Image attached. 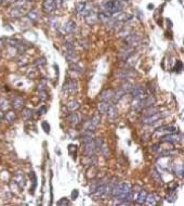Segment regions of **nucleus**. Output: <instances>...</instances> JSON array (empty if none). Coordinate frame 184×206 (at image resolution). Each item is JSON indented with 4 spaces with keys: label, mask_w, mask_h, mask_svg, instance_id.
I'll use <instances>...</instances> for the list:
<instances>
[{
    "label": "nucleus",
    "mask_w": 184,
    "mask_h": 206,
    "mask_svg": "<svg viewBox=\"0 0 184 206\" xmlns=\"http://www.w3.org/2000/svg\"><path fill=\"white\" fill-rule=\"evenodd\" d=\"M5 120H6V122L8 123H12L14 120H15V113H14L13 111H8L5 114Z\"/></svg>",
    "instance_id": "obj_21"
},
{
    "label": "nucleus",
    "mask_w": 184,
    "mask_h": 206,
    "mask_svg": "<svg viewBox=\"0 0 184 206\" xmlns=\"http://www.w3.org/2000/svg\"><path fill=\"white\" fill-rule=\"evenodd\" d=\"M158 112H160L159 108H152V106H149L145 111L143 112V115L145 117H147V116H151V115L155 114V113H158Z\"/></svg>",
    "instance_id": "obj_20"
},
{
    "label": "nucleus",
    "mask_w": 184,
    "mask_h": 206,
    "mask_svg": "<svg viewBox=\"0 0 184 206\" xmlns=\"http://www.w3.org/2000/svg\"><path fill=\"white\" fill-rule=\"evenodd\" d=\"M132 85L130 84V83H126V84H124L122 86H121V88L120 89H122L125 91V93H127V92H130L131 91V89H132Z\"/></svg>",
    "instance_id": "obj_26"
},
{
    "label": "nucleus",
    "mask_w": 184,
    "mask_h": 206,
    "mask_svg": "<svg viewBox=\"0 0 184 206\" xmlns=\"http://www.w3.org/2000/svg\"><path fill=\"white\" fill-rule=\"evenodd\" d=\"M29 1H34V0H29Z\"/></svg>",
    "instance_id": "obj_39"
},
{
    "label": "nucleus",
    "mask_w": 184,
    "mask_h": 206,
    "mask_svg": "<svg viewBox=\"0 0 184 206\" xmlns=\"http://www.w3.org/2000/svg\"><path fill=\"white\" fill-rule=\"evenodd\" d=\"M99 124H100V115H95V116L88 123L87 129H88V130H91V131H94L96 128H98Z\"/></svg>",
    "instance_id": "obj_9"
},
{
    "label": "nucleus",
    "mask_w": 184,
    "mask_h": 206,
    "mask_svg": "<svg viewBox=\"0 0 184 206\" xmlns=\"http://www.w3.org/2000/svg\"><path fill=\"white\" fill-rule=\"evenodd\" d=\"M79 108H80V104L77 102V101H71V102H69L68 104H67V109L71 112L76 111V110H78Z\"/></svg>",
    "instance_id": "obj_22"
},
{
    "label": "nucleus",
    "mask_w": 184,
    "mask_h": 206,
    "mask_svg": "<svg viewBox=\"0 0 184 206\" xmlns=\"http://www.w3.org/2000/svg\"><path fill=\"white\" fill-rule=\"evenodd\" d=\"M42 9L46 13H51L56 9V5H55L54 0H44L42 2Z\"/></svg>",
    "instance_id": "obj_6"
},
{
    "label": "nucleus",
    "mask_w": 184,
    "mask_h": 206,
    "mask_svg": "<svg viewBox=\"0 0 184 206\" xmlns=\"http://www.w3.org/2000/svg\"><path fill=\"white\" fill-rule=\"evenodd\" d=\"M113 97H114V90H105L101 93L100 95V100L103 101V102H107L110 103L113 101Z\"/></svg>",
    "instance_id": "obj_7"
},
{
    "label": "nucleus",
    "mask_w": 184,
    "mask_h": 206,
    "mask_svg": "<svg viewBox=\"0 0 184 206\" xmlns=\"http://www.w3.org/2000/svg\"><path fill=\"white\" fill-rule=\"evenodd\" d=\"M83 147H85V149H83V152H85L86 156H88V157H92L94 154V151H95V142L92 140V141H89V142H86V143H83Z\"/></svg>",
    "instance_id": "obj_4"
},
{
    "label": "nucleus",
    "mask_w": 184,
    "mask_h": 206,
    "mask_svg": "<svg viewBox=\"0 0 184 206\" xmlns=\"http://www.w3.org/2000/svg\"><path fill=\"white\" fill-rule=\"evenodd\" d=\"M176 131H178V128L174 126H161L156 130V134H162V132H165L166 135L176 134Z\"/></svg>",
    "instance_id": "obj_8"
},
{
    "label": "nucleus",
    "mask_w": 184,
    "mask_h": 206,
    "mask_svg": "<svg viewBox=\"0 0 184 206\" xmlns=\"http://www.w3.org/2000/svg\"><path fill=\"white\" fill-rule=\"evenodd\" d=\"M182 66H183V65H182V62H181V61H178V62H176V66H174V68H173V70L176 71V72H180V71L182 70Z\"/></svg>",
    "instance_id": "obj_32"
},
{
    "label": "nucleus",
    "mask_w": 184,
    "mask_h": 206,
    "mask_svg": "<svg viewBox=\"0 0 184 206\" xmlns=\"http://www.w3.org/2000/svg\"><path fill=\"white\" fill-rule=\"evenodd\" d=\"M17 0H3V3L5 5H10V3H15Z\"/></svg>",
    "instance_id": "obj_37"
},
{
    "label": "nucleus",
    "mask_w": 184,
    "mask_h": 206,
    "mask_svg": "<svg viewBox=\"0 0 184 206\" xmlns=\"http://www.w3.org/2000/svg\"><path fill=\"white\" fill-rule=\"evenodd\" d=\"M77 196H78V191H77V190H74V191H73V193H71V198H74V200H76V198H77Z\"/></svg>",
    "instance_id": "obj_36"
},
{
    "label": "nucleus",
    "mask_w": 184,
    "mask_h": 206,
    "mask_svg": "<svg viewBox=\"0 0 184 206\" xmlns=\"http://www.w3.org/2000/svg\"><path fill=\"white\" fill-rule=\"evenodd\" d=\"M125 95V91L122 89H119L117 90V91H114V97H113V101L114 102H116V101H119L121 99V98L124 97Z\"/></svg>",
    "instance_id": "obj_23"
},
{
    "label": "nucleus",
    "mask_w": 184,
    "mask_h": 206,
    "mask_svg": "<svg viewBox=\"0 0 184 206\" xmlns=\"http://www.w3.org/2000/svg\"><path fill=\"white\" fill-rule=\"evenodd\" d=\"M76 29V23L73 21H68L67 23L64 24V26L62 27V32L64 34H71Z\"/></svg>",
    "instance_id": "obj_10"
},
{
    "label": "nucleus",
    "mask_w": 184,
    "mask_h": 206,
    "mask_svg": "<svg viewBox=\"0 0 184 206\" xmlns=\"http://www.w3.org/2000/svg\"><path fill=\"white\" fill-rule=\"evenodd\" d=\"M130 93L132 95V97L137 98V99H143V98H145V90L141 86L132 87Z\"/></svg>",
    "instance_id": "obj_5"
},
{
    "label": "nucleus",
    "mask_w": 184,
    "mask_h": 206,
    "mask_svg": "<svg viewBox=\"0 0 184 206\" xmlns=\"http://www.w3.org/2000/svg\"><path fill=\"white\" fill-rule=\"evenodd\" d=\"M158 202V196H157L156 193H152V194L147 195L145 200V203L147 205H155Z\"/></svg>",
    "instance_id": "obj_13"
},
{
    "label": "nucleus",
    "mask_w": 184,
    "mask_h": 206,
    "mask_svg": "<svg viewBox=\"0 0 184 206\" xmlns=\"http://www.w3.org/2000/svg\"><path fill=\"white\" fill-rule=\"evenodd\" d=\"M24 105V101H23L22 98H15L13 101H12V106H13L15 110H21Z\"/></svg>",
    "instance_id": "obj_15"
},
{
    "label": "nucleus",
    "mask_w": 184,
    "mask_h": 206,
    "mask_svg": "<svg viewBox=\"0 0 184 206\" xmlns=\"http://www.w3.org/2000/svg\"><path fill=\"white\" fill-rule=\"evenodd\" d=\"M23 114V117H24L25 120H29L30 116H32V110L30 109H24L22 112Z\"/></svg>",
    "instance_id": "obj_27"
},
{
    "label": "nucleus",
    "mask_w": 184,
    "mask_h": 206,
    "mask_svg": "<svg viewBox=\"0 0 184 206\" xmlns=\"http://www.w3.org/2000/svg\"><path fill=\"white\" fill-rule=\"evenodd\" d=\"M165 115L162 114V113H160V112H158V113H155V114L151 115V116H147L145 117L144 120H143V124H145V125H153V124H155V123H157L158 120L161 118V117H164Z\"/></svg>",
    "instance_id": "obj_3"
},
{
    "label": "nucleus",
    "mask_w": 184,
    "mask_h": 206,
    "mask_svg": "<svg viewBox=\"0 0 184 206\" xmlns=\"http://www.w3.org/2000/svg\"><path fill=\"white\" fill-rule=\"evenodd\" d=\"M161 141L162 142H170V143H176V142L180 141L179 139V136L174 134H168L166 136H164L161 138Z\"/></svg>",
    "instance_id": "obj_11"
},
{
    "label": "nucleus",
    "mask_w": 184,
    "mask_h": 206,
    "mask_svg": "<svg viewBox=\"0 0 184 206\" xmlns=\"http://www.w3.org/2000/svg\"><path fill=\"white\" fill-rule=\"evenodd\" d=\"M1 120H2V114L0 113V123H1Z\"/></svg>",
    "instance_id": "obj_38"
},
{
    "label": "nucleus",
    "mask_w": 184,
    "mask_h": 206,
    "mask_svg": "<svg viewBox=\"0 0 184 206\" xmlns=\"http://www.w3.org/2000/svg\"><path fill=\"white\" fill-rule=\"evenodd\" d=\"M39 98H40V100L41 101H44L47 99V92L44 91V90H40V91H39Z\"/></svg>",
    "instance_id": "obj_31"
},
{
    "label": "nucleus",
    "mask_w": 184,
    "mask_h": 206,
    "mask_svg": "<svg viewBox=\"0 0 184 206\" xmlns=\"http://www.w3.org/2000/svg\"><path fill=\"white\" fill-rule=\"evenodd\" d=\"M77 83L74 80V79H71V80L66 81L63 86V90L66 92H68L69 95H73V93H76L77 92Z\"/></svg>",
    "instance_id": "obj_2"
},
{
    "label": "nucleus",
    "mask_w": 184,
    "mask_h": 206,
    "mask_svg": "<svg viewBox=\"0 0 184 206\" xmlns=\"http://www.w3.org/2000/svg\"><path fill=\"white\" fill-rule=\"evenodd\" d=\"M59 205H68V201H67V198H61L60 201H59Z\"/></svg>",
    "instance_id": "obj_33"
},
{
    "label": "nucleus",
    "mask_w": 184,
    "mask_h": 206,
    "mask_svg": "<svg viewBox=\"0 0 184 206\" xmlns=\"http://www.w3.org/2000/svg\"><path fill=\"white\" fill-rule=\"evenodd\" d=\"M146 196H147V193H146L145 190L140 191V193H139L137 196V204H144L145 203Z\"/></svg>",
    "instance_id": "obj_18"
},
{
    "label": "nucleus",
    "mask_w": 184,
    "mask_h": 206,
    "mask_svg": "<svg viewBox=\"0 0 184 206\" xmlns=\"http://www.w3.org/2000/svg\"><path fill=\"white\" fill-rule=\"evenodd\" d=\"M174 170H176V176H180V177H182V176H183L184 170H183V166H182V165H178V166H176Z\"/></svg>",
    "instance_id": "obj_28"
},
{
    "label": "nucleus",
    "mask_w": 184,
    "mask_h": 206,
    "mask_svg": "<svg viewBox=\"0 0 184 206\" xmlns=\"http://www.w3.org/2000/svg\"><path fill=\"white\" fill-rule=\"evenodd\" d=\"M36 64L38 65V66H40V65H44V64H46V60H44V58L40 59V60H38V61H37V63H36Z\"/></svg>",
    "instance_id": "obj_35"
},
{
    "label": "nucleus",
    "mask_w": 184,
    "mask_h": 206,
    "mask_svg": "<svg viewBox=\"0 0 184 206\" xmlns=\"http://www.w3.org/2000/svg\"><path fill=\"white\" fill-rule=\"evenodd\" d=\"M65 58H66V60L69 62V63H74V62H76L78 60V56L76 54L75 50H73V51H66Z\"/></svg>",
    "instance_id": "obj_12"
},
{
    "label": "nucleus",
    "mask_w": 184,
    "mask_h": 206,
    "mask_svg": "<svg viewBox=\"0 0 184 206\" xmlns=\"http://www.w3.org/2000/svg\"><path fill=\"white\" fill-rule=\"evenodd\" d=\"M46 111H47V108H46V106H41V108L38 110V114L39 115L44 114V113H46Z\"/></svg>",
    "instance_id": "obj_34"
},
{
    "label": "nucleus",
    "mask_w": 184,
    "mask_h": 206,
    "mask_svg": "<svg viewBox=\"0 0 184 206\" xmlns=\"http://www.w3.org/2000/svg\"><path fill=\"white\" fill-rule=\"evenodd\" d=\"M67 120H68L69 123L76 125V124H78V123L80 122V116L77 114V113H71V114L67 116Z\"/></svg>",
    "instance_id": "obj_16"
},
{
    "label": "nucleus",
    "mask_w": 184,
    "mask_h": 206,
    "mask_svg": "<svg viewBox=\"0 0 184 206\" xmlns=\"http://www.w3.org/2000/svg\"><path fill=\"white\" fill-rule=\"evenodd\" d=\"M38 17H39V14H38V12L36 11V10L29 11L27 13V19L30 20V21H36V20H38Z\"/></svg>",
    "instance_id": "obj_25"
},
{
    "label": "nucleus",
    "mask_w": 184,
    "mask_h": 206,
    "mask_svg": "<svg viewBox=\"0 0 184 206\" xmlns=\"http://www.w3.org/2000/svg\"><path fill=\"white\" fill-rule=\"evenodd\" d=\"M110 103L107 102H100L99 105H98V110H99V112L101 113V114H106L107 111H108V108H110Z\"/></svg>",
    "instance_id": "obj_14"
},
{
    "label": "nucleus",
    "mask_w": 184,
    "mask_h": 206,
    "mask_svg": "<svg viewBox=\"0 0 184 206\" xmlns=\"http://www.w3.org/2000/svg\"><path fill=\"white\" fill-rule=\"evenodd\" d=\"M64 49H65L66 51H73V50H75V47H74V45H73L71 42H65V45H64Z\"/></svg>",
    "instance_id": "obj_29"
},
{
    "label": "nucleus",
    "mask_w": 184,
    "mask_h": 206,
    "mask_svg": "<svg viewBox=\"0 0 184 206\" xmlns=\"http://www.w3.org/2000/svg\"><path fill=\"white\" fill-rule=\"evenodd\" d=\"M117 113H118V112H117V109H116L114 105L110 104V108H108V111H107V113H106V114L108 115V117H110V120H115L116 117H117Z\"/></svg>",
    "instance_id": "obj_19"
},
{
    "label": "nucleus",
    "mask_w": 184,
    "mask_h": 206,
    "mask_svg": "<svg viewBox=\"0 0 184 206\" xmlns=\"http://www.w3.org/2000/svg\"><path fill=\"white\" fill-rule=\"evenodd\" d=\"M71 71L77 72V73H79V74H83V68L80 66V65H78L76 62H74V63H71Z\"/></svg>",
    "instance_id": "obj_24"
},
{
    "label": "nucleus",
    "mask_w": 184,
    "mask_h": 206,
    "mask_svg": "<svg viewBox=\"0 0 184 206\" xmlns=\"http://www.w3.org/2000/svg\"><path fill=\"white\" fill-rule=\"evenodd\" d=\"M41 126H42V128H44V132H47V134H49V132H50V126H49V124H48L47 122H44V123L41 124Z\"/></svg>",
    "instance_id": "obj_30"
},
{
    "label": "nucleus",
    "mask_w": 184,
    "mask_h": 206,
    "mask_svg": "<svg viewBox=\"0 0 184 206\" xmlns=\"http://www.w3.org/2000/svg\"><path fill=\"white\" fill-rule=\"evenodd\" d=\"M121 10H122V6H121L120 1H118V0H110V1L104 3V11L110 14V15H113L115 13H119Z\"/></svg>",
    "instance_id": "obj_1"
},
{
    "label": "nucleus",
    "mask_w": 184,
    "mask_h": 206,
    "mask_svg": "<svg viewBox=\"0 0 184 206\" xmlns=\"http://www.w3.org/2000/svg\"><path fill=\"white\" fill-rule=\"evenodd\" d=\"M14 182H17V183L19 184L21 188L24 187L25 179H24V176H23V174L19 173V174H17V175L14 176Z\"/></svg>",
    "instance_id": "obj_17"
}]
</instances>
